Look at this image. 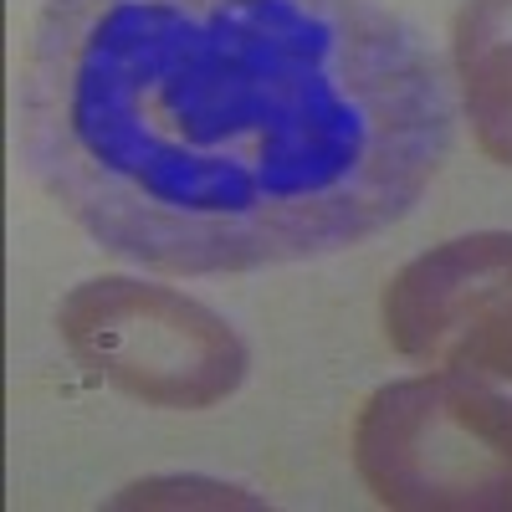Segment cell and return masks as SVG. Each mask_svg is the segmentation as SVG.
Segmentation results:
<instances>
[{"label":"cell","instance_id":"cell-5","mask_svg":"<svg viewBox=\"0 0 512 512\" xmlns=\"http://www.w3.org/2000/svg\"><path fill=\"white\" fill-rule=\"evenodd\" d=\"M451 67L482 154L512 169V0H466L451 36Z\"/></svg>","mask_w":512,"mask_h":512},{"label":"cell","instance_id":"cell-3","mask_svg":"<svg viewBox=\"0 0 512 512\" xmlns=\"http://www.w3.org/2000/svg\"><path fill=\"white\" fill-rule=\"evenodd\" d=\"M57 333L93 379L159 410H210L246 379V344L216 308L139 277L72 287Z\"/></svg>","mask_w":512,"mask_h":512},{"label":"cell","instance_id":"cell-2","mask_svg":"<svg viewBox=\"0 0 512 512\" xmlns=\"http://www.w3.org/2000/svg\"><path fill=\"white\" fill-rule=\"evenodd\" d=\"M354 466L405 512H512V395L466 369L374 390L354 420Z\"/></svg>","mask_w":512,"mask_h":512},{"label":"cell","instance_id":"cell-6","mask_svg":"<svg viewBox=\"0 0 512 512\" xmlns=\"http://www.w3.org/2000/svg\"><path fill=\"white\" fill-rule=\"evenodd\" d=\"M441 369H466L512 395V297H502L492 313H482L456 338V349L446 354Z\"/></svg>","mask_w":512,"mask_h":512},{"label":"cell","instance_id":"cell-1","mask_svg":"<svg viewBox=\"0 0 512 512\" xmlns=\"http://www.w3.org/2000/svg\"><path fill=\"white\" fill-rule=\"evenodd\" d=\"M21 159L118 262L231 277L405 221L451 154V93L379 0H47Z\"/></svg>","mask_w":512,"mask_h":512},{"label":"cell","instance_id":"cell-4","mask_svg":"<svg viewBox=\"0 0 512 512\" xmlns=\"http://www.w3.org/2000/svg\"><path fill=\"white\" fill-rule=\"evenodd\" d=\"M512 297V231H472L405 262L384 287V333L395 354L441 369L456 338Z\"/></svg>","mask_w":512,"mask_h":512}]
</instances>
